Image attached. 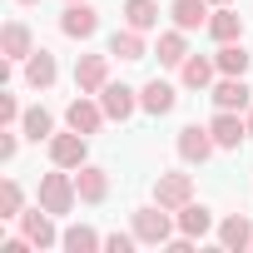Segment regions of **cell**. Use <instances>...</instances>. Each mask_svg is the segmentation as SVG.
Listing matches in <instances>:
<instances>
[{
  "mask_svg": "<svg viewBox=\"0 0 253 253\" xmlns=\"http://www.w3.org/2000/svg\"><path fill=\"white\" fill-rule=\"evenodd\" d=\"M35 199H40V204H45L55 218H65V213L80 204V189H75V169H60V164H55V169L40 179V194H35Z\"/></svg>",
  "mask_w": 253,
  "mask_h": 253,
  "instance_id": "1",
  "label": "cell"
},
{
  "mask_svg": "<svg viewBox=\"0 0 253 253\" xmlns=\"http://www.w3.org/2000/svg\"><path fill=\"white\" fill-rule=\"evenodd\" d=\"M174 228H179L174 209H164V204L134 209V233H139V243H169V238H174Z\"/></svg>",
  "mask_w": 253,
  "mask_h": 253,
  "instance_id": "2",
  "label": "cell"
},
{
  "mask_svg": "<svg viewBox=\"0 0 253 253\" xmlns=\"http://www.w3.org/2000/svg\"><path fill=\"white\" fill-rule=\"evenodd\" d=\"M174 149H179L184 164H209L218 144H213V129H209V124H184L179 139H174Z\"/></svg>",
  "mask_w": 253,
  "mask_h": 253,
  "instance_id": "3",
  "label": "cell"
},
{
  "mask_svg": "<svg viewBox=\"0 0 253 253\" xmlns=\"http://www.w3.org/2000/svg\"><path fill=\"white\" fill-rule=\"evenodd\" d=\"M104 119H109V114H104L99 94H75V99L65 104V124H70V129H80V134H99Z\"/></svg>",
  "mask_w": 253,
  "mask_h": 253,
  "instance_id": "4",
  "label": "cell"
},
{
  "mask_svg": "<svg viewBox=\"0 0 253 253\" xmlns=\"http://www.w3.org/2000/svg\"><path fill=\"white\" fill-rule=\"evenodd\" d=\"M94 30H99V10L89 5V0H65L60 35H70V40H94Z\"/></svg>",
  "mask_w": 253,
  "mask_h": 253,
  "instance_id": "5",
  "label": "cell"
},
{
  "mask_svg": "<svg viewBox=\"0 0 253 253\" xmlns=\"http://www.w3.org/2000/svg\"><path fill=\"white\" fill-rule=\"evenodd\" d=\"M50 164H60V169H80V164H89V134H80V129L55 134V139H50Z\"/></svg>",
  "mask_w": 253,
  "mask_h": 253,
  "instance_id": "6",
  "label": "cell"
},
{
  "mask_svg": "<svg viewBox=\"0 0 253 253\" xmlns=\"http://www.w3.org/2000/svg\"><path fill=\"white\" fill-rule=\"evenodd\" d=\"M194 199V174H179V169H169V174H159L154 179V204H164V209H184Z\"/></svg>",
  "mask_w": 253,
  "mask_h": 253,
  "instance_id": "7",
  "label": "cell"
},
{
  "mask_svg": "<svg viewBox=\"0 0 253 253\" xmlns=\"http://www.w3.org/2000/svg\"><path fill=\"white\" fill-rule=\"evenodd\" d=\"M20 233L35 243V248H55L60 243V228H55V213L45 209V204H35V209H25L20 213Z\"/></svg>",
  "mask_w": 253,
  "mask_h": 253,
  "instance_id": "8",
  "label": "cell"
},
{
  "mask_svg": "<svg viewBox=\"0 0 253 253\" xmlns=\"http://www.w3.org/2000/svg\"><path fill=\"white\" fill-rule=\"evenodd\" d=\"M109 60L114 55H80L75 60V89L80 94H99L109 84Z\"/></svg>",
  "mask_w": 253,
  "mask_h": 253,
  "instance_id": "9",
  "label": "cell"
},
{
  "mask_svg": "<svg viewBox=\"0 0 253 253\" xmlns=\"http://www.w3.org/2000/svg\"><path fill=\"white\" fill-rule=\"evenodd\" d=\"M209 94H213V104H218V109H238V114L253 104V89H248V80H243V75H218Z\"/></svg>",
  "mask_w": 253,
  "mask_h": 253,
  "instance_id": "10",
  "label": "cell"
},
{
  "mask_svg": "<svg viewBox=\"0 0 253 253\" xmlns=\"http://www.w3.org/2000/svg\"><path fill=\"white\" fill-rule=\"evenodd\" d=\"M0 55H5L10 65H15V60L25 65V60L35 55V35H30L25 20H5V30H0Z\"/></svg>",
  "mask_w": 253,
  "mask_h": 253,
  "instance_id": "11",
  "label": "cell"
},
{
  "mask_svg": "<svg viewBox=\"0 0 253 253\" xmlns=\"http://www.w3.org/2000/svg\"><path fill=\"white\" fill-rule=\"evenodd\" d=\"M209 129H213V144H218V149H238V144L248 139V124H243L238 109H218V114L209 119Z\"/></svg>",
  "mask_w": 253,
  "mask_h": 253,
  "instance_id": "12",
  "label": "cell"
},
{
  "mask_svg": "<svg viewBox=\"0 0 253 253\" xmlns=\"http://www.w3.org/2000/svg\"><path fill=\"white\" fill-rule=\"evenodd\" d=\"M99 104H104V114H109V119H119V124H124V119L139 109V89L119 84V80H109V84L99 89Z\"/></svg>",
  "mask_w": 253,
  "mask_h": 253,
  "instance_id": "13",
  "label": "cell"
},
{
  "mask_svg": "<svg viewBox=\"0 0 253 253\" xmlns=\"http://www.w3.org/2000/svg\"><path fill=\"white\" fill-rule=\"evenodd\" d=\"M213 80H218L213 55H189V60L179 65V84H184V89H213Z\"/></svg>",
  "mask_w": 253,
  "mask_h": 253,
  "instance_id": "14",
  "label": "cell"
},
{
  "mask_svg": "<svg viewBox=\"0 0 253 253\" xmlns=\"http://www.w3.org/2000/svg\"><path fill=\"white\" fill-rule=\"evenodd\" d=\"M75 189H80V204H104L109 199V174L99 164H80L75 169Z\"/></svg>",
  "mask_w": 253,
  "mask_h": 253,
  "instance_id": "15",
  "label": "cell"
},
{
  "mask_svg": "<svg viewBox=\"0 0 253 253\" xmlns=\"http://www.w3.org/2000/svg\"><path fill=\"white\" fill-rule=\"evenodd\" d=\"M174 104H179V89H174L169 80H149V84L139 89V109H144V114H154V119H159V114H169Z\"/></svg>",
  "mask_w": 253,
  "mask_h": 253,
  "instance_id": "16",
  "label": "cell"
},
{
  "mask_svg": "<svg viewBox=\"0 0 253 253\" xmlns=\"http://www.w3.org/2000/svg\"><path fill=\"white\" fill-rule=\"evenodd\" d=\"M218 243L233 248V253H248V248H253V223H248V213H228V218L218 223Z\"/></svg>",
  "mask_w": 253,
  "mask_h": 253,
  "instance_id": "17",
  "label": "cell"
},
{
  "mask_svg": "<svg viewBox=\"0 0 253 253\" xmlns=\"http://www.w3.org/2000/svg\"><path fill=\"white\" fill-rule=\"evenodd\" d=\"M109 55H114V60H144V55H149V45H144V30H134V25H119V30L109 35Z\"/></svg>",
  "mask_w": 253,
  "mask_h": 253,
  "instance_id": "18",
  "label": "cell"
},
{
  "mask_svg": "<svg viewBox=\"0 0 253 253\" xmlns=\"http://www.w3.org/2000/svg\"><path fill=\"white\" fill-rule=\"evenodd\" d=\"M169 15H174V25H179V30H209L213 5H209V0H174Z\"/></svg>",
  "mask_w": 253,
  "mask_h": 253,
  "instance_id": "19",
  "label": "cell"
},
{
  "mask_svg": "<svg viewBox=\"0 0 253 253\" xmlns=\"http://www.w3.org/2000/svg\"><path fill=\"white\" fill-rule=\"evenodd\" d=\"M209 35H213L218 45L243 40V15H238L233 5H213V15H209Z\"/></svg>",
  "mask_w": 253,
  "mask_h": 253,
  "instance_id": "20",
  "label": "cell"
},
{
  "mask_svg": "<svg viewBox=\"0 0 253 253\" xmlns=\"http://www.w3.org/2000/svg\"><path fill=\"white\" fill-rule=\"evenodd\" d=\"M55 80H60V65H55V55H50V50H35V55L25 60V84H30V89H50Z\"/></svg>",
  "mask_w": 253,
  "mask_h": 253,
  "instance_id": "21",
  "label": "cell"
},
{
  "mask_svg": "<svg viewBox=\"0 0 253 253\" xmlns=\"http://www.w3.org/2000/svg\"><path fill=\"white\" fill-rule=\"evenodd\" d=\"M20 134L35 139V144H50V139H55V114H50L45 104H30L25 119H20Z\"/></svg>",
  "mask_w": 253,
  "mask_h": 253,
  "instance_id": "22",
  "label": "cell"
},
{
  "mask_svg": "<svg viewBox=\"0 0 253 253\" xmlns=\"http://www.w3.org/2000/svg\"><path fill=\"white\" fill-rule=\"evenodd\" d=\"M174 218H179V233H189V238L213 233V209H204V204H194V199H189V204H184Z\"/></svg>",
  "mask_w": 253,
  "mask_h": 253,
  "instance_id": "23",
  "label": "cell"
},
{
  "mask_svg": "<svg viewBox=\"0 0 253 253\" xmlns=\"http://www.w3.org/2000/svg\"><path fill=\"white\" fill-rule=\"evenodd\" d=\"M184 60H189V30H179V25H174V30H164V35H159V65L179 70Z\"/></svg>",
  "mask_w": 253,
  "mask_h": 253,
  "instance_id": "24",
  "label": "cell"
},
{
  "mask_svg": "<svg viewBox=\"0 0 253 253\" xmlns=\"http://www.w3.org/2000/svg\"><path fill=\"white\" fill-rule=\"evenodd\" d=\"M124 25L134 30H159V0H124Z\"/></svg>",
  "mask_w": 253,
  "mask_h": 253,
  "instance_id": "25",
  "label": "cell"
},
{
  "mask_svg": "<svg viewBox=\"0 0 253 253\" xmlns=\"http://www.w3.org/2000/svg\"><path fill=\"white\" fill-rule=\"evenodd\" d=\"M213 65H218V75H248V65H253V55L243 50V40H228V45H218V55H213Z\"/></svg>",
  "mask_w": 253,
  "mask_h": 253,
  "instance_id": "26",
  "label": "cell"
},
{
  "mask_svg": "<svg viewBox=\"0 0 253 253\" xmlns=\"http://www.w3.org/2000/svg\"><path fill=\"white\" fill-rule=\"evenodd\" d=\"M60 248H70V253H94V248H104V233H94L89 223H70V228L60 233Z\"/></svg>",
  "mask_w": 253,
  "mask_h": 253,
  "instance_id": "27",
  "label": "cell"
},
{
  "mask_svg": "<svg viewBox=\"0 0 253 253\" xmlns=\"http://www.w3.org/2000/svg\"><path fill=\"white\" fill-rule=\"evenodd\" d=\"M20 213H25V189L15 179H5L0 184V218H20Z\"/></svg>",
  "mask_w": 253,
  "mask_h": 253,
  "instance_id": "28",
  "label": "cell"
},
{
  "mask_svg": "<svg viewBox=\"0 0 253 253\" xmlns=\"http://www.w3.org/2000/svg\"><path fill=\"white\" fill-rule=\"evenodd\" d=\"M25 119V109H20V99L10 94V89H0V124H5V129H10V124H20Z\"/></svg>",
  "mask_w": 253,
  "mask_h": 253,
  "instance_id": "29",
  "label": "cell"
},
{
  "mask_svg": "<svg viewBox=\"0 0 253 253\" xmlns=\"http://www.w3.org/2000/svg\"><path fill=\"white\" fill-rule=\"evenodd\" d=\"M134 243H139V233H134V228H129V233H104V248H109V253H129Z\"/></svg>",
  "mask_w": 253,
  "mask_h": 253,
  "instance_id": "30",
  "label": "cell"
},
{
  "mask_svg": "<svg viewBox=\"0 0 253 253\" xmlns=\"http://www.w3.org/2000/svg\"><path fill=\"white\" fill-rule=\"evenodd\" d=\"M15 154H20V134H15V124H10V129H5V134H0V159H5V164H10Z\"/></svg>",
  "mask_w": 253,
  "mask_h": 253,
  "instance_id": "31",
  "label": "cell"
},
{
  "mask_svg": "<svg viewBox=\"0 0 253 253\" xmlns=\"http://www.w3.org/2000/svg\"><path fill=\"white\" fill-rule=\"evenodd\" d=\"M243 124H248V139H253V104L243 109Z\"/></svg>",
  "mask_w": 253,
  "mask_h": 253,
  "instance_id": "32",
  "label": "cell"
},
{
  "mask_svg": "<svg viewBox=\"0 0 253 253\" xmlns=\"http://www.w3.org/2000/svg\"><path fill=\"white\" fill-rule=\"evenodd\" d=\"M209 5H233V0H209Z\"/></svg>",
  "mask_w": 253,
  "mask_h": 253,
  "instance_id": "33",
  "label": "cell"
},
{
  "mask_svg": "<svg viewBox=\"0 0 253 253\" xmlns=\"http://www.w3.org/2000/svg\"><path fill=\"white\" fill-rule=\"evenodd\" d=\"M15 5H40V0H15Z\"/></svg>",
  "mask_w": 253,
  "mask_h": 253,
  "instance_id": "34",
  "label": "cell"
}]
</instances>
